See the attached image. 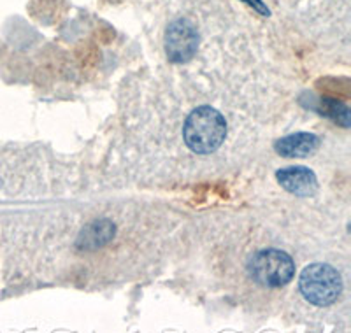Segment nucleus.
<instances>
[{
  "mask_svg": "<svg viewBox=\"0 0 351 333\" xmlns=\"http://www.w3.org/2000/svg\"><path fill=\"white\" fill-rule=\"evenodd\" d=\"M183 137L193 153L209 155L223 144L227 137V121L216 109L202 106L186 118Z\"/></svg>",
  "mask_w": 351,
  "mask_h": 333,
  "instance_id": "nucleus-1",
  "label": "nucleus"
},
{
  "mask_svg": "<svg viewBox=\"0 0 351 333\" xmlns=\"http://www.w3.org/2000/svg\"><path fill=\"white\" fill-rule=\"evenodd\" d=\"M300 293L315 306H330L343 291V281L337 270L325 263H313L302 270L299 279Z\"/></svg>",
  "mask_w": 351,
  "mask_h": 333,
  "instance_id": "nucleus-2",
  "label": "nucleus"
},
{
  "mask_svg": "<svg viewBox=\"0 0 351 333\" xmlns=\"http://www.w3.org/2000/svg\"><path fill=\"white\" fill-rule=\"evenodd\" d=\"M250 274L260 286L280 288L291 281L295 263L280 249H265L256 253L250 262Z\"/></svg>",
  "mask_w": 351,
  "mask_h": 333,
  "instance_id": "nucleus-3",
  "label": "nucleus"
},
{
  "mask_svg": "<svg viewBox=\"0 0 351 333\" xmlns=\"http://www.w3.org/2000/svg\"><path fill=\"white\" fill-rule=\"evenodd\" d=\"M197 48H199V34L190 21L176 20L169 25L167 36H165V49L172 62L176 64L188 62L193 58Z\"/></svg>",
  "mask_w": 351,
  "mask_h": 333,
  "instance_id": "nucleus-4",
  "label": "nucleus"
},
{
  "mask_svg": "<svg viewBox=\"0 0 351 333\" xmlns=\"http://www.w3.org/2000/svg\"><path fill=\"white\" fill-rule=\"evenodd\" d=\"M281 186L290 193L297 195V197H309L315 193L318 181L316 175L313 174L306 166H290V169H283L276 174Z\"/></svg>",
  "mask_w": 351,
  "mask_h": 333,
  "instance_id": "nucleus-5",
  "label": "nucleus"
},
{
  "mask_svg": "<svg viewBox=\"0 0 351 333\" xmlns=\"http://www.w3.org/2000/svg\"><path fill=\"white\" fill-rule=\"evenodd\" d=\"M319 146V139L315 134H307V132H299V134H291L283 137L281 140L276 143V151L281 156L287 158H304V156L313 155Z\"/></svg>",
  "mask_w": 351,
  "mask_h": 333,
  "instance_id": "nucleus-6",
  "label": "nucleus"
},
{
  "mask_svg": "<svg viewBox=\"0 0 351 333\" xmlns=\"http://www.w3.org/2000/svg\"><path fill=\"white\" fill-rule=\"evenodd\" d=\"M114 235V225L108 219H99L93 221L81 232L80 238H77V247L80 249H99V247L106 246Z\"/></svg>",
  "mask_w": 351,
  "mask_h": 333,
  "instance_id": "nucleus-7",
  "label": "nucleus"
},
{
  "mask_svg": "<svg viewBox=\"0 0 351 333\" xmlns=\"http://www.w3.org/2000/svg\"><path fill=\"white\" fill-rule=\"evenodd\" d=\"M243 2H246L247 5H252L255 11H258L260 14H269V9L263 5L262 0H243Z\"/></svg>",
  "mask_w": 351,
  "mask_h": 333,
  "instance_id": "nucleus-8",
  "label": "nucleus"
}]
</instances>
